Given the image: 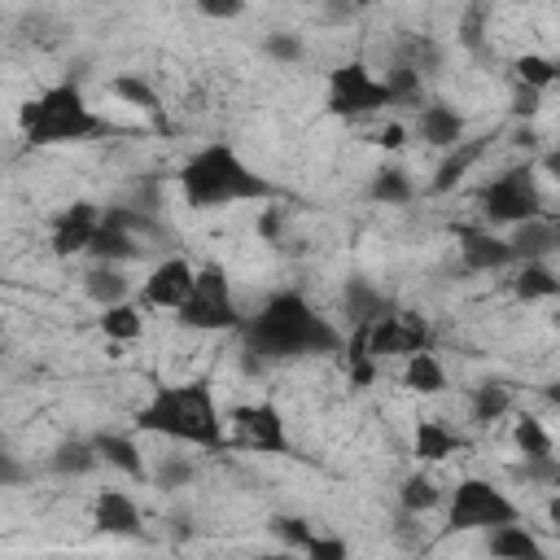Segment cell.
<instances>
[{
	"label": "cell",
	"mask_w": 560,
	"mask_h": 560,
	"mask_svg": "<svg viewBox=\"0 0 560 560\" xmlns=\"http://www.w3.org/2000/svg\"><path fill=\"white\" fill-rule=\"evenodd\" d=\"M241 350L254 354L258 363L302 359V354H337L341 350V332L298 289H280L245 324V346Z\"/></svg>",
	"instance_id": "obj_1"
},
{
	"label": "cell",
	"mask_w": 560,
	"mask_h": 560,
	"mask_svg": "<svg viewBox=\"0 0 560 560\" xmlns=\"http://www.w3.org/2000/svg\"><path fill=\"white\" fill-rule=\"evenodd\" d=\"M136 424H140L144 433L175 438V442L206 446V451H223V446H228L223 416H219V402H214V394H210L206 381L153 385L149 402L136 411Z\"/></svg>",
	"instance_id": "obj_2"
},
{
	"label": "cell",
	"mask_w": 560,
	"mask_h": 560,
	"mask_svg": "<svg viewBox=\"0 0 560 560\" xmlns=\"http://www.w3.org/2000/svg\"><path fill=\"white\" fill-rule=\"evenodd\" d=\"M179 192L192 210H210V206H228V201L276 197V184L262 179L249 162H241L232 144H206L179 166Z\"/></svg>",
	"instance_id": "obj_3"
},
{
	"label": "cell",
	"mask_w": 560,
	"mask_h": 560,
	"mask_svg": "<svg viewBox=\"0 0 560 560\" xmlns=\"http://www.w3.org/2000/svg\"><path fill=\"white\" fill-rule=\"evenodd\" d=\"M18 127H22L26 144H74V140H88V136L105 131V122L92 114L79 83H70V79L52 83L35 101H26L18 109Z\"/></svg>",
	"instance_id": "obj_4"
},
{
	"label": "cell",
	"mask_w": 560,
	"mask_h": 560,
	"mask_svg": "<svg viewBox=\"0 0 560 560\" xmlns=\"http://www.w3.org/2000/svg\"><path fill=\"white\" fill-rule=\"evenodd\" d=\"M499 525H521L516 503L494 490L481 477H464L455 481V494L446 503V534H472V529H499Z\"/></svg>",
	"instance_id": "obj_5"
},
{
	"label": "cell",
	"mask_w": 560,
	"mask_h": 560,
	"mask_svg": "<svg viewBox=\"0 0 560 560\" xmlns=\"http://www.w3.org/2000/svg\"><path fill=\"white\" fill-rule=\"evenodd\" d=\"M175 319H179L184 328H197V332L241 328V315H236V302H232V280H228L223 262H201V267H197V289H192V298L175 311Z\"/></svg>",
	"instance_id": "obj_6"
},
{
	"label": "cell",
	"mask_w": 560,
	"mask_h": 560,
	"mask_svg": "<svg viewBox=\"0 0 560 560\" xmlns=\"http://www.w3.org/2000/svg\"><path fill=\"white\" fill-rule=\"evenodd\" d=\"M477 206H481V214H486L490 223H512V228H521V223L542 219V192H538L529 166H512V171L494 175L490 184H481Z\"/></svg>",
	"instance_id": "obj_7"
},
{
	"label": "cell",
	"mask_w": 560,
	"mask_h": 560,
	"mask_svg": "<svg viewBox=\"0 0 560 560\" xmlns=\"http://www.w3.org/2000/svg\"><path fill=\"white\" fill-rule=\"evenodd\" d=\"M385 105H389V88L363 61H341L328 70V114L332 118H368Z\"/></svg>",
	"instance_id": "obj_8"
},
{
	"label": "cell",
	"mask_w": 560,
	"mask_h": 560,
	"mask_svg": "<svg viewBox=\"0 0 560 560\" xmlns=\"http://www.w3.org/2000/svg\"><path fill=\"white\" fill-rule=\"evenodd\" d=\"M363 341H368V354H372V359H389V354L411 359V354H424V350H429L433 328H429L424 315L394 306V311L381 315L376 324H363Z\"/></svg>",
	"instance_id": "obj_9"
},
{
	"label": "cell",
	"mask_w": 560,
	"mask_h": 560,
	"mask_svg": "<svg viewBox=\"0 0 560 560\" xmlns=\"http://www.w3.org/2000/svg\"><path fill=\"white\" fill-rule=\"evenodd\" d=\"M228 424H232L236 446H249V451H262V455H289L293 451L284 416L271 402H241V407H232Z\"/></svg>",
	"instance_id": "obj_10"
},
{
	"label": "cell",
	"mask_w": 560,
	"mask_h": 560,
	"mask_svg": "<svg viewBox=\"0 0 560 560\" xmlns=\"http://www.w3.org/2000/svg\"><path fill=\"white\" fill-rule=\"evenodd\" d=\"M192 289H197V267L175 254V258H162L149 271V280L140 284V302L158 306V311H179L192 298Z\"/></svg>",
	"instance_id": "obj_11"
},
{
	"label": "cell",
	"mask_w": 560,
	"mask_h": 560,
	"mask_svg": "<svg viewBox=\"0 0 560 560\" xmlns=\"http://www.w3.org/2000/svg\"><path fill=\"white\" fill-rule=\"evenodd\" d=\"M101 206H92V201H70L66 210H57L52 214V236H48V245H52V254L57 258H74V254H88L92 249V236L101 232Z\"/></svg>",
	"instance_id": "obj_12"
},
{
	"label": "cell",
	"mask_w": 560,
	"mask_h": 560,
	"mask_svg": "<svg viewBox=\"0 0 560 560\" xmlns=\"http://www.w3.org/2000/svg\"><path fill=\"white\" fill-rule=\"evenodd\" d=\"M451 232H455V241H459V258H464L468 271H499V267L516 262L512 245H508L503 236H494L490 228H468V223H459V228H451Z\"/></svg>",
	"instance_id": "obj_13"
},
{
	"label": "cell",
	"mask_w": 560,
	"mask_h": 560,
	"mask_svg": "<svg viewBox=\"0 0 560 560\" xmlns=\"http://www.w3.org/2000/svg\"><path fill=\"white\" fill-rule=\"evenodd\" d=\"M92 525H96L101 534H114V538H136L144 521H140V508H136L131 494H122V490H101V494L92 499Z\"/></svg>",
	"instance_id": "obj_14"
},
{
	"label": "cell",
	"mask_w": 560,
	"mask_h": 560,
	"mask_svg": "<svg viewBox=\"0 0 560 560\" xmlns=\"http://www.w3.org/2000/svg\"><path fill=\"white\" fill-rule=\"evenodd\" d=\"M92 446H96L101 464L118 468L122 477H131V481H149V477H153V468L144 464V455H140V446H136V438H131V433H114V429H101V433L92 438Z\"/></svg>",
	"instance_id": "obj_15"
},
{
	"label": "cell",
	"mask_w": 560,
	"mask_h": 560,
	"mask_svg": "<svg viewBox=\"0 0 560 560\" xmlns=\"http://www.w3.org/2000/svg\"><path fill=\"white\" fill-rule=\"evenodd\" d=\"M149 245L136 236V232H127L122 223H114L109 214H101V232L92 236V262H109V267H118V262H131V258H140Z\"/></svg>",
	"instance_id": "obj_16"
},
{
	"label": "cell",
	"mask_w": 560,
	"mask_h": 560,
	"mask_svg": "<svg viewBox=\"0 0 560 560\" xmlns=\"http://www.w3.org/2000/svg\"><path fill=\"white\" fill-rule=\"evenodd\" d=\"M420 140L433 149H459L464 144V114H455L442 101H429L420 109Z\"/></svg>",
	"instance_id": "obj_17"
},
{
	"label": "cell",
	"mask_w": 560,
	"mask_h": 560,
	"mask_svg": "<svg viewBox=\"0 0 560 560\" xmlns=\"http://www.w3.org/2000/svg\"><path fill=\"white\" fill-rule=\"evenodd\" d=\"M468 442L455 433V429H446L442 420H416V433H411V451H416V459H424V464H438V459H446V455H455V451H464Z\"/></svg>",
	"instance_id": "obj_18"
},
{
	"label": "cell",
	"mask_w": 560,
	"mask_h": 560,
	"mask_svg": "<svg viewBox=\"0 0 560 560\" xmlns=\"http://www.w3.org/2000/svg\"><path fill=\"white\" fill-rule=\"evenodd\" d=\"M341 302H346V315L354 319V328H363V324H376L381 315H389L394 311V302L372 284V280H346V289H341Z\"/></svg>",
	"instance_id": "obj_19"
},
{
	"label": "cell",
	"mask_w": 560,
	"mask_h": 560,
	"mask_svg": "<svg viewBox=\"0 0 560 560\" xmlns=\"http://www.w3.org/2000/svg\"><path fill=\"white\" fill-rule=\"evenodd\" d=\"M486 551L494 560H547L542 542L525 525H499V529H490L486 534Z\"/></svg>",
	"instance_id": "obj_20"
},
{
	"label": "cell",
	"mask_w": 560,
	"mask_h": 560,
	"mask_svg": "<svg viewBox=\"0 0 560 560\" xmlns=\"http://www.w3.org/2000/svg\"><path fill=\"white\" fill-rule=\"evenodd\" d=\"M516 262H542L547 254H556V236H551V219H534V223H521L512 228L508 236Z\"/></svg>",
	"instance_id": "obj_21"
},
{
	"label": "cell",
	"mask_w": 560,
	"mask_h": 560,
	"mask_svg": "<svg viewBox=\"0 0 560 560\" xmlns=\"http://www.w3.org/2000/svg\"><path fill=\"white\" fill-rule=\"evenodd\" d=\"M83 293H88L101 311H109V306L127 302V276H122L118 267H109V262H92V267L83 271Z\"/></svg>",
	"instance_id": "obj_22"
},
{
	"label": "cell",
	"mask_w": 560,
	"mask_h": 560,
	"mask_svg": "<svg viewBox=\"0 0 560 560\" xmlns=\"http://www.w3.org/2000/svg\"><path fill=\"white\" fill-rule=\"evenodd\" d=\"M109 92L122 101V105H136V109H144L158 127L166 122V114H162V96H158V88L149 83V79H140V74H118V79H109Z\"/></svg>",
	"instance_id": "obj_23"
},
{
	"label": "cell",
	"mask_w": 560,
	"mask_h": 560,
	"mask_svg": "<svg viewBox=\"0 0 560 560\" xmlns=\"http://www.w3.org/2000/svg\"><path fill=\"white\" fill-rule=\"evenodd\" d=\"M481 153H486V140H464L459 149H451V153L442 158V166H438V175H433L429 192H451V188L468 175V166H472Z\"/></svg>",
	"instance_id": "obj_24"
},
{
	"label": "cell",
	"mask_w": 560,
	"mask_h": 560,
	"mask_svg": "<svg viewBox=\"0 0 560 560\" xmlns=\"http://www.w3.org/2000/svg\"><path fill=\"white\" fill-rule=\"evenodd\" d=\"M402 385L411 389V394H420V398H433V394H442L446 389V372H442V363H438V354H411L407 359V368H402Z\"/></svg>",
	"instance_id": "obj_25"
},
{
	"label": "cell",
	"mask_w": 560,
	"mask_h": 560,
	"mask_svg": "<svg viewBox=\"0 0 560 560\" xmlns=\"http://www.w3.org/2000/svg\"><path fill=\"white\" fill-rule=\"evenodd\" d=\"M96 464H101V455H96V446L83 442V438H70V442H61V446L48 455V468H52L57 477H88Z\"/></svg>",
	"instance_id": "obj_26"
},
{
	"label": "cell",
	"mask_w": 560,
	"mask_h": 560,
	"mask_svg": "<svg viewBox=\"0 0 560 560\" xmlns=\"http://www.w3.org/2000/svg\"><path fill=\"white\" fill-rule=\"evenodd\" d=\"M512 293L521 302H542V298H560V276L547 267V262H521L516 280H512Z\"/></svg>",
	"instance_id": "obj_27"
},
{
	"label": "cell",
	"mask_w": 560,
	"mask_h": 560,
	"mask_svg": "<svg viewBox=\"0 0 560 560\" xmlns=\"http://www.w3.org/2000/svg\"><path fill=\"white\" fill-rule=\"evenodd\" d=\"M508 407H512V394H508V385H499V381H481V385L468 394V411H472L477 424H494V420H503Z\"/></svg>",
	"instance_id": "obj_28"
},
{
	"label": "cell",
	"mask_w": 560,
	"mask_h": 560,
	"mask_svg": "<svg viewBox=\"0 0 560 560\" xmlns=\"http://www.w3.org/2000/svg\"><path fill=\"white\" fill-rule=\"evenodd\" d=\"M398 503H402L407 516H420V512H433L442 503V490H438V481L429 472H411L398 486Z\"/></svg>",
	"instance_id": "obj_29"
},
{
	"label": "cell",
	"mask_w": 560,
	"mask_h": 560,
	"mask_svg": "<svg viewBox=\"0 0 560 560\" xmlns=\"http://www.w3.org/2000/svg\"><path fill=\"white\" fill-rule=\"evenodd\" d=\"M385 88H389V105H411V109L424 105V74L416 66H407V61H398L385 74Z\"/></svg>",
	"instance_id": "obj_30"
},
{
	"label": "cell",
	"mask_w": 560,
	"mask_h": 560,
	"mask_svg": "<svg viewBox=\"0 0 560 560\" xmlns=\"http://www.w3.org/2000/svg\"><path fill=\"white\" fill-rule=\"evenodd\" d=\"M368 197H372V201H385V206H407V201L416 197V188H411V175H407V171L381 166V171L372 175V184H368Z\"/></svg>",
	"instance_id": "obj_31"
},
{
	"label": "cell",
	"mask_w": 560,
	"mask_h": 560,
	"mask_svg": "<svg viewBox=\"0 0 560 560\" xmlns=\"http://www.w3.org/2000/svg\"><path fill=\"white\" fill-rule=\"evenodd\" d=\"M101 332H105L109 341H136V337L144 332L140 306H136V302H118V306L101 311Z\"/></svg>",
	"instance_id": "obj_32"
},
{
	"label": "cell",
	"mask_w": 560,
	"mask_h": 560,
	"mask_svg": "<svg viewBox=\"0 0 560 560\" xmlns=\"http://www.w3.org/2000/svg\"><path fill=\"white\" fill-rule=\"evenodd\" d=\"M512 442H516V451H521L525 459H547V455H551V438H547V429H542L538 416H516Z\"/></svg>",
	"instance_id": "obj_33"
},
{
	"label": "cell",
	"mask_w": 560,
	"mask_h": 560,
	"mask_svg": "<svg viewBox=\"0 0 560 560\" xmlns=\"http://www.w3.org/2000/svg\"><path fill=\"white\" fill-rule=\"evenodd\" d=\"M512 70H516V83H525V88H534V92H542L547 83L560 79V61H551V57H542V52H521V57L512 61Z\"/></svg>",
	"instance_id": "obj_34"
},
{
	"label": "cell",
	"mask_w": 560,
	"mask_h": 560,
	"mask_svg": "<svg viewBox=\"0 0 560 560\" xmlns=\"http://www.w3.org/2000/svg\"><path fill=\"white\" fill-rule=\"evenodd\" d=\"M267 529L284 542V547H298V551H306V542L315 538V529H311V521H302V516H289V512H280V516H271L267 521Z\"/></svg>",
	"instance_id": "obj_35"
},
{
	"label": "cell",
	"mask_w": 560,
	"mask_h": 560,
	"mask_svg": "<svg viewBox=\"0 0 560 560\" xmlns=\"http://www.w3.org/2000/svg\"><path fill=\"white\" fill-rule=\"evenodd\" d=\"M262 52H267L271 61H284V66H293V61L306 57L302 35H293V31H267V35H262Z\"/></svg>",
	"instance_id": "obj_36"
},
{
	"label": "cell",
	"mask_w": 560,
	"mask_h": 560,
	"mask_svg": "<svg viewBox=\"0 0 560 560\" xmlns=\"http://www.w3.org/2000/svg\"><path fill=\"white\" fill-rule=\"evenodd\" d=\"M192 477H197V468H192L184 455H162L158 468H153V481H158L162 490H179V486H188Z\"/></svg>",
	"instance_id": "obj_37"
},
{
	"label": "cell",
	"mask_w": 560,
	"mask_h": 560,
	"mask_svg": "<svg viewBox=\"0 0 560 560\" xmlns=\"http://www.w3.org/2000/svg\"><path fill=\"white\" fill-rule=\"evenodd\" d=\"M302 556H306V560H350V547H346L341 534H315Z\"/></svg>",
	"instance_id": "obj_38"
},
{
	"label": "cell",
	"mask_w": 560,
	"mask_h": 560,
	"mask_svg": "<svg viewBox=\"0 0 560 560\" xmlns=\"http://www.w3.org/2000/svg\"><path fill=\"white\" fill-rule=\"evenodd\" d=\"M556 472H560V459H556V455H547V459H521V464H516V477H525V481H542V486H551Z\"/></svg>",
	"instance_id": "obj_39"
},
{
	"label": "cell",
	"mask_w": 560,
	"mask_h": 560,
	"mask_svg": "<svg viewBox=\"0 0 560 560\" xmlns=\"http://www.w3.org/2000/svg\"><path fill=\"white\" fill-rule=\"evenodd\" d=\"M538 96H542V92H534V88L516 83V96H512V114H516V118H534V114H538Z\"/></svg>",
	"instance_id": "obj_40"
},
{
	"label": "cell",
	"mask_w": 560,
	"mask_h": 560,
	"mask_svg": "<svg viewBox=\"0 0 560 560\" xmlns=\"http://www.w3.org/2000/svg\"><path fill=\"white\" fill-rule=\"evenodd\" d=\"M197 13L201 18H241V4L236 0H201Z\"/></svg>",
	"instance_id": "obj_41"
},
{
	"label": "cell",
	"mask_w": 560,
	"mask_h": 560,
	"mask_svg": "<svg viewBox=\"0 0 560 560\" xmlns=\"http://www.w3.org/2000/svg\"><path fill=\"white\" fill-rule=\"evenodd\" d=\"M459 39H464L468 48H477V44H481V9H472V13H468V22H464V35H459Z\"/></svg>",
	"instance_id": "obj_42"
},
{
	"label": "cell",
	"mask_w": 560,
	"mask_h": 560,
	"mask_svg": "<svg viewBox=\"0 0 560 560\" xmlns=\"http://www.w3.org/2000/svg\"><path fill=\"white\" fill-rule=\"evenodd\" d=\"M402 136H407V131H402V127H398V122H389V127H385V131H381V136H376V140H381V144H385V149H402Z\"/></svg>",
	"instance_id": "obj_43"
},
{
	"label": "cell",
	"mask_w": 560,
	"mask_h": 560,
	"mask_svg": "<svg viewBox=\"0 0 560 560\" xmlns=\"http://www.w3.org/2000/svg\"><path fill=\"white\" fill-rule=\"evenodd\" d=\"M542 171H547V175H551V179H560V144H556V149H547V153H542Z\"/></svg>",
	"instance_id": "obj_44"
},
{
	"label": "cell",
	"mask_w": 560,
	"mask_h": 560,
	"mask_svg": "<svg viewBox=\"0 0 560 560\" xmlns=\"http://www.w3.org/2000/svg\"><path fill=\"white\" fill-rule=\"evenodd\" d=\"M542 398H547L551 407H560V376H556L551 385H542Z\"/></svg>",
	"instance_id": "obj_45"
},
{
	"label": "cell",
	"mask_w": 560,
	"mask_h": 560,
	"mask_svg": "<svg viewBox=\"0 0 560 560\" xmlns=\"http://www.w3.org/2000/svg\"><path fill=\"white\" fill-rule=\"evenodd\" d=\"M547 516L560 525V494H551V503H547Z\"/></svg>",
	"instance_id": "obj_46"
},
{
	"label": "cell",
	"mask_w": 560,
	"mask_h": 560,
	"mask_svg": "<svg viewBox=\"0 0 560 560\" xmlns=\"http://www.w3.org/2000/svg\"><path fill=\"white\" fill-rule=\"evenodd\" d=\"M258 560H298V556H293V551H284V547H280V551H267V556H258Z\"/></svg>",
	"instance_id": "obj_47"
},
{
	"label": "cell",
	"mask_w": 560,
	"mask_h": 560,
	"mask_svg": "<svg viewBox=\"0 0 560 560\" xmlns=\"http://www.w3.org/2000/svg\"><path fill=\"white\" fill-rule=\"evenodd\" d=\"M551 236H556V249H560V219H551Z\"/></svg>",
	"instance_id": "obj_48"
},
{
	"label": "cell",
	"mask_w": 560,
	"mask_h": 560,
	"mask_svg": "<svg viewBox=\"0 0 560 560\" xmlns=\"http://www.w3.org/2000/svg\"><path fill=\"white\" fill-rule=\"evenodd\" d=\"M551 490H556V494H560V472H556V481H551Z\"/></svg>",
	"instance_id": "obj_49"
}]
</instances>
